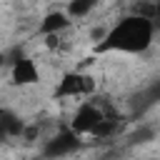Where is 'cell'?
Returning a JSON list of instances; mask_svg holds the SVG:
<instances>
[{
	"label": "cell",
	"instance_id": "obj_3",
	"mask_svg": "<svg viewBox=\"0 0 160 160\" xmlns=\"http://www.w3.org/2000/svg\"><path fill=\"white\" fill-rule=\"evenodd\" d=\"M95 78L85 70H70V72H62L52 95L60 100V98H92L95 95Z\"/></svg>",
	"mask_w": 160,
	"mask_h": 160
},
{
	"label": "cell",
	"instance_id": "obj_1",
	"mask_svg": "<svg viewBox=\"0 0 160 160\" xmlns=\"http://www.w3.org/2000/svg\"><path fill=\"white\" fill-rule=\"evenodd\" d=\"M155 30L158 25L152 20H145L130 12L108 28L105 40L98 42L92 52L95 55H142L150 50L155 40Z\"/></svg>",
	"mask_w": 160,
	"mask_h": 160
},
{
	"label": "cell",
	"instance_id": "obj_4",
	"mask_svg": "<svg viewBox=\"0 0 160 160\" xmlns=\"http://www.w3.org/2000/svg\"><path fill=\"white\" fill-rule=\"evenodd\" d=\"M80 138L68 128V130H62V132H58V135H52L50 140H45V145H42V155L45 158H50V160H58V158H65V155H72L78 148H80Z\"/></svg>",
	"mask_w": 160,
	"mask_h": 160
},
{
	"label": "cell",
	"instance_id": "obj_7",
	"mask_svg": "<svg viewBox=\"0 0 160 160\" xmlns=\"http://www.w3.org/2000/svg\"><path fill=\"white\" fill-rule=\"evenodd\" d=\"M25 122H22V118L18 115V112H12L10 108H5L2 112H0V132H2V138L5 140H10V138H22L25 135Z\"/></svg>",
	"mask_w": 160,
	"mask_h": 160
},
{
	"label": "cell",
	"instance_id": "obj_5",
	"mask_svg": "<svg viewBox=\"0 0 160 160\" xmlns=\"http://www.w3.org/2000/svg\"><path fill=\"white\" fill-rule=\"evenodd\" d=\"M10 80H12V85H20V88L40 82V68H38V62L32 58L22 55L20 60H15L10 65Z\"/></svg>",
	"mask_w": 160,
	"mask_h": 160
},
{
	"label": "cell",
	"instance_id": "obj_2",
	"mask_svg": "<svg viewBox=\"0 0 160 160\" xmlns=\"http://www.w3.org/2000/svg\"><path fill=\"white\" fill-rule=\"evenodd\" d=\"M115 112V108L108 102V100H100V98H92L88 102H82L72 118H70V130L82 140V138H98L100 128L105 125V120Z\"/></svg>",
	"mask_w": 160,
	"mask_h": 160
},
{
	"label": "cell",
	"instance_id": "obj_6",
	"mask_svg": "<svg viewBox=\"0 0 160 160\" xmlns=\"http://www.w3.org/2000/svg\"><path fill=\"white\" fill-rule=\"evenodd\" d=\"M70 28H72L70 15H68L65 10H52V12H48V15L40 20L38 32H40L42 38H52V35H65Z\"/></svg>",
	"mask_w": 160,
	"mask_h": 160
},
{
	"label": "cell",
	"instance_id": "obj_10",
	"mask_svg": "<svg viewBox=\"0 0 160 160\" xmlns=\"http://www.w3.org/2000/svg\"><path fill=\"white\" fill-rule=\"evenodd\" d=\"M155 25H160V2H158V18H155Z\"/></svg>",
	"mask_w": 160,
	"mask_h": 160
},
{
	"label": "cell",
	"instance_id": "obj_9",
	"mask_svg": "<svg viewBox=\"0 0 160 160\" xmlns=\"http://www.w3.org/2000/svg\"><path fill=\"white\" fill-rule=\"evenodd\" d=\"M150 135H152V130H150V128H142V130H138V132L132 135V140H135V142H145Z\"/></svg>",
	"mask_w": 160,
	"mask_h": 160
},
{
	"label": "cell",
	"instance_id": "obj_8",
	"mask_svg": "<svg viewBox=\"0 0 160 160\" xmlns=\"http://www.w3.org/2000/svg\"><path fill=\"white\" fill-rule=\"evenodd\" d=\"M95 8H98L95 0H72V2H68L62 10L70 15V20H82V18H88Z\"/></svg>",
	"mask_w": 160,
	"mask_h": 160
}]
</instances>
